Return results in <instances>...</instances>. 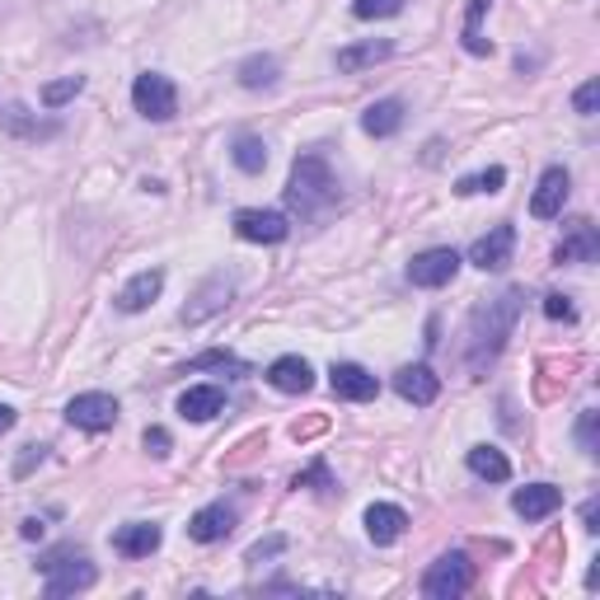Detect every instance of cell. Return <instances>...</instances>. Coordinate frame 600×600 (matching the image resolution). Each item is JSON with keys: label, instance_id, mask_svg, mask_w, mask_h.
<instances>
[{"label": "cell", "instance_id": "obj_11", "mask_svg": "<svg viewBox=\"0 0 600 600\" xmlns=\"http://www.w3.org/2000/svg\"><path fill=\"white\" fill-rule=\"evenodd\" d=\"M328 390L338 399H347V404H371V399L380 394V380L366 371V366H357V361H333Z\"/></svg>", "mask_w": 600, "mask_h": 600}, {"label": "cell", "instance_id": "obj_35", "mask_svg": "<svg viewBox=\"0 0 600 600\" xmlns=\"http://www.w3.org/2000/svg\"><path fill=\"white\" fill-rule=\"evenodd\" d=\"M596 418H600V413L587 408V413H581V423H577V446L587 450V455H596Z\"/></svg>", "mask_w": 600, "mask_h": 600}, {"label": "cell", "instance_id": "obj_19", "mask_svg": "<svg viewBox=\"0 0 600 600\" xmlns=\"http://www.w3.org/2000/svg\"><path fill=\"white\" fill-rule=\"evenodd\" d=\"M408 530V511L394 507V503H371L366 507V535H371V544H394L404 540Z\"/></svg>", "mask_w": 600, "mask_h": 600}, {"label": "cell", "instance_id": "obj_17", "mask_svg": "<svg viewBox=\"0 0 600 600\" xmlns=\"http://www.w3.org/2000/svg\"><path fill=\"white\" fill-rule=\"evenodd\" d=\"M160 291H164V273H160V268H146V273H137V277H131L127 287L118 291V300H113V305H118L123 314H141V310L155 305Z\"/></svg>", "mask_w": 600, "mask_h": 600}, {"label": "cell", "instance_id": "obj_29", "mask_svg": "<svg viewBox=\"0 0 600 600\" xmlns=\"http://www.w3.org/2000/svg\"><path fill=\"white\" fill-rule=\"evenodd\" d=\"M0 123H5L10 131H20V137H53V131H57V127H43V123L24 118L20 104H5V108H0Z\"/></svg>", "mask_w": 600, "mask_h": 600}, {"label": "cell", "instance_id": "obj_16", "mask_svg": "<svg viewBox=\"0 0 600 600\" xmlns=\"http://www.w3.org/2000/svg\"><path fill=\"white\" fill-rule=\"evenodd\" d=\"M160 526H150V521H127L113 530V554H123V558H150L160 549Z\"/></svg>", "mask_w": 600, "mask_h": 600}, {"label": "cell", "instance_id": "obj_33", "mask_svg": "<svg viewBox=\"0 0 600 600\" xmlns=\"http://www.w3.org/2000/svg\"><path fill=\"white\" fill-rule=\"evenodd\" d=\"M211 366H216V371H235V376L249 371V366L240 357H230V353H203L197 361H188V371H211Z\"/></svg>", "mask_w": 600, "mask_h": 600}, {"label": "cell", "instance_id": "obj_2", "mask_svg": "<svg viewBox=\"0 0 600 600\" xmlns=\"http://www.w3.org/2000/svg\"><path fill=\"white\" fill-rule=\"evenodd\" d=\"M338 178H333L324 155H300L291 164V183H287V203L300 211V221H320L338 207Z\"/></svg>", "mask_w": 600, "mask_h": 600}, {"label": "cell", "instance_id": "obj_5", "mask_svg": "<svg viewBox=\"0 0 600 600\" xmlns=\"http://www.w3.org/2000/svg\"><path fill=\"white\" fill-rule=\"evenodd\" d=\"M131 104H137V113L150 123H170L178 113V90L170 76L146 71V76H137V85H131Z\"/></svg>", "mask_w": 600, "mask_h": 600}, {"label": "cell", "instance_id": "obj_26", "mask_svg": "<svg viewBox=\"0 0 600 600\" xmlns=\"http://www.w3.org/2000/svg\"><path fill=\"white\" fill-rule=\"evenodd\" d=\"M230 160H235V170H244V174H263V170H268V146L244 131V137H235V150H230Z\"/></svg>", "mask_w": 600, "mask_h": 600}, {"label": "cell", "instance_id": "obj_28", "mask_svg": "<svg viewBox=\"0 0 600 600\" xmlns=\"http://www.w3.org/2000/svg\"><path fill=\"white\" fill-rule=\"evenodd\" d=\"M503 183H507V170H503V164H493V170L464 174V178L455 183V193H460V197H478V193H503Z\"/></svg>", "mask_w": 600, "mask_h": 600}, {"label": "cell", "instance_id": "obj_3", "mask_svg": "<svg viewBox=\"0 0 600 600\" xmlns=\"http://www.w3.org/2000/svg\"><path fill=\"white\" fill-rule=\"evenodd\" d=\"M38 568L47 573V596L53 600H61V596H76V591H90L94 581H99V573H94V563L80 554L76 544H61L57 554H47Z\"/></svg>", "mask_w": 600, "mask_h": 600}, {"label": "cell", "instance_id": "obj_21", "mask_svg": "<svg viewBox=\"0 0 600 600\" xmlns=\"http://www.w3.org/2000/svg\"><path fill=\"white\" fill-rule=\"evenodd\" d=\"M596 254H600L596 226L591 221H573L568 235H563V244H558V263H596Z\"/></svg>", "mask_w": 600, "mask_h": 600}, {"label": "cell", "instance_id": "obj_22", "mask_svg": "<svg viewBox=\"0 0 600 600\" xmlns=\"http://www.w3.org/2000/svg\"><path fill=\"white\" fill-rule=\"evenodd\" d=\"M361 127H366V137H394L399 127H404V104H399V99H376L371 108L361 113Z\"/></svg>", "mask_w": 600, "mask_h": 600}, {"label": "cell", "instance_id": "obj_7", "mask_svg": "<svg viewBox=\"0 0 600 600\" xmlns=\"http://www.w3.org/2000/svg\"><path fill=\"white\" fill-rule=\"evenodd\" d=\"M230 296H235V277H230V273H211L203 287L193 291L188 305H183V324H207L211 314H221L230 305Z\"/></svg>", "mask_w": 600, "mask_h": 600}, {"label": "cell", "instance_id": "obj_31", "mask_svg": "<svg viewBox=\"0 0 600 600\" xmlns=\"http://www.w3.org/2000/svg\"><path fill=\"white\" fill-rule=\"evenodd\" d=\"M291 488H314V493H333L338 483H333V474H328V464L324 460H314L310 470H300L296 478H291Z\"/></svg>", "mask_w": 600, "mask_h": 600}, {"label": "cell", "instance_id": "obj_18", "mask_svg": "<svg viewBox=\"0 0 600 600\" xmlns=\"http://www.w3.org/2000/svg\"><path fill=\"white\" fill-rule=\"evenodd\" d=\"M268 385L273 390H281V394H310L314 390V366L305 361V357H277L273 366H268Z\"/></svg>", "mask_w": 600, "mask_h": 600}, {"label": "cell", "instance_id": "obj_38", "mask_svg": "<svg viewBox=\"0 0 600 600\" xmlns=\"http://www.w3.org/2000/svg\"><path fill=\"white\" fill-rule=\"evenodd\" d=\"M281 549H287V540L281 535H268V540H258L254 549H249V563H263V558H277Z\"/></svg>", "mask_w": 600, "mask_h": 600}, {"label": "cell", "instance_id": "obj_4", "mask_svg": "<svg viewBox=\"0 0 600 600\" xmlns=\"http://www.w3.org/2000/svg\"><path fill=\"white\" fill-rule=\"evenodd\" d=\"M474 587V563L460 554H441L437 563H431V568L423 573V596L427 600H455V596H464Z\"/></svg>", "mask_w": 600, "mask_h": 600}, {"label": "cell", "instance_id": "obj_41", "mask_svg": "<svg viewBox=\"0 0 600 600\" xmlns=\"http://www.w3.org/2000/svg\"><path fill=\"white\" fill-rule=\"evenodd\" d=\"M14 418H20V413H14L10 404H0V431H10V427H14Z\"/></svg>", "mask_w": 600, "mask_h": 600}, {"label": "cell", "instance_id": "obj_30", "mask_svg": "<svg viewBox=\"0 0 600 600\" xmlns=\"http://www.w3.org/2000/svg\"><path fill=\"white\" fill-rule=\"evenodd\" d=\"M85 90V76H66V80H53V85H43V108H61L66 99H76Z\"/></svg>", "mask_w": 600, "mask_h": 600}, {"label": "cell", "instance_id": "obj_23", "mask_svg": "<svg viewBox=\"0 0 600 600\" xmlns=\"http://www.w3.org/2000/svg\"><path fill=\"white\" fill-rule=\"evenodd\" d=\"M394 53V43L390 38H371V43H353V47H343L338 53V71L343 76H357L366 71V66H376V61H385Z\"/></svg>", "mask_w": 600, "mask_h": 600}, {"label": "cell", "instance_id": "obj_40", "mask_svg": "<svg viewBox=\"0 0 600 600\" xmlns=\"http://www.w3.org/2000/svg\"><path fill=\"white\" fill-rule=\"evenodd\" d=\"M20 535L24 540H43V521H38V516H28V521L20 526Z\"/></svg>", "mask_w": 600, "mask_h": 600}, {"label": "cell", "instance_id": "obj_1", "mask_svg": "<svg viewBox=\"0 0 600 600\" xmlns=\"http://www.w3.org/2000/svg\"><path fill=\"white\" fill-rule=\"evenodd\" d=\"M521 300H526V291L511 287L470 314V328H464V366H470V376H483L497 357H503L511 328L521 320Z\"/></svg>", "mask_w": 600, "mask_h": 600}, {"label": "cell", "instance_id": "obj_24", "mask_svg": "<svg viewBox=\"0 0 600 600\" xmlns=\"http://www.w3.org/2000/svg\"><path fill=\"white\" fill-rule=\"evenodd\" d=\"M464 464H470L474 478H488V483H507L511 478V460L497 446H474L470 455H464Z\"/></svg>", "mask_w": 600, "mask_h": 600}, {"label": "cell", "instance_id": "obj_37", "mask_svg": "<svg viewBox=\"0 0 600 600\" xmlns=\"http://www.w3.org/2000/svg\"><path fill=\"white\" fill-rule=\"evenodd\" d=\"M146 450H150V455H155V460H164V455H170V431H164V427H146Z\"/></svg>", "mask_w": 600, "mask_h": 600}, {"label": "cell", "instance_id": "obj_39", "mask_svg": "<svg viewBox=\"0 0 600 600\" xmlns=\"http://www.w3.org/2000/svg\"><path fill=\"white\" fill-rule=\"evenodd\" d=\"M43 455H47V446H24L20 464H14V478H28V470H33V464H43Z\"/></svg>", "mask_w": 600, "mask_h": 600}, {"label": "cell", "instance_id": "obj_20", "mask_svg": "<svg viewBox=\"0 0 600 600\" xmlns=\"http://www.w3.org/2000/svg\"><path fill=\"white\" fill-rule=\"evenodd\" d=\"M221 408H226V390L221 385H193V390L178 394V413L188 423H211Z\"/></svg>", "mask_w": 600, "mask_h": 600}, {"label": "cell", "instance_id": "obj_32", "mask_svg": "<svg viewBox=\"0 0 600 600\" xmlns=\"http://www.w3.org/2000/svg\"><path fill=\"white\" fill-rule=\"evenodd\" d=\"M353 14L357 20H394L404 14V0H353Z\"/></svg>", "mask_w": 600, "mask_h": 600}, {"label": "cell", "instance_id": "obj_34", "mask_svg": "<svg viewBox=\"0 0 600 600\" xmlns=\"http://www.w3.org/2000/svg\"><path fill=\"white\" fill-rule=\"evenodd\" d=\"M544 314H549V320H563V324H577V305L563 291H549L544 296Z\"/></svg>", "mask_w": 600, "mask_h": 600}, {"label": "cell", "instance_id": "obj_15", "mask_svg": "<svg viewBox=\"0 0 600 600\" xmlns=\"http://www.w3.org/2000/svg\"><path fill=\"white\" fill-rule=\"evenodd\" d=\"M511 507H516V516H526V521H549V516L563 507V488H554V483H530V488H516Z\"/></svg>", "mask_w": 600, "mask_h": 600}, {"label": "cell", "instance_id": "obj_25", "mask_svg": "<svg viewBox=\"0 0 600 600\" xmlns=\"http://www.w3.org/2000/svg\"><path fill=\"white\" fill-rule=\"evenodd\" d=\"M277 80H281L277 57H249V61L240 66V85H244V90H273Z\"/></svg>", "mask_w": 600, "mask_h": 600}, {"label": "cell", "instance_id": "obj_6", "mask_svg": "<svg viewBox=\"0 0 600 600\" xmlns=\"http://www.w3.org/2000/svg\"><path fill=\"white\" fill-rule=\"evenodd\" d=\"M455 273H460L455 249H423V254H413V263H408V281H413V287H427V291L450 287Z\"/></svg>", "mask_w": 600, "mask_h": 600}, {"label": "cell", "instance_id": "obj_8", "mask_svg": "<svg viewBox=\"0 0 600 600\" xmlns=\"http://www.w3.org/2000/svg\"><path fill=\"white\" fill-rule=\"evenodd\" d=\"M235 235L249 244H281L291 235V221L268 207H244V211H235Z\"/></svg>", "mask_w": 600, "mask_h": 600}, {"label": "cell", "instance_id": "obj_13", "mask_svg": "<svg viewBox=\"0 0 600 600\" xmlns=\"http://www.w3.org/2000/svg\"><path fill=\"white\" fill-rule=\"evenodd\" d=\"M394 390H399V399H408L413 408H427L441 399V376L431 371V366H404V371L394 376Z\"/></svg>", "mask_w": 600, "mask_h": 600}, {"label": "cell", "instance_id": "obj_12", "mask_svg": "<svg viewBox=\"0 0 600 600\" xmlns=\"http://www.w3.org/2000/svg\"><path fill=\"white\" fill-rule=\"evenodd\" d=\"M511 249H516V226H493L488 235H483L474 249H470V263L483 273H503L507 263H511Z\"/></svg>", "mask_w": 600, "mask_h": 600}, {"label": "cell", "instance_id": "obj_27", "mask_svg": "<svg viewBox=\"0 0 600 600\" xmlns=\"http://www.w3.org/2000/svg\"><path fill=\"white\" fill-rule=\"evenodd\" d=\"M488 5H493V0H470V14H464V53H470V57H488V53H493V43L478 33Z\"/></svg>", "mask_w": 600, "mask_h": 600}, {"label": "cell", "instance_id": "obj_36", "mask_svg": "<svg viewBox=\"0 0 600 600\" xmlns=\"http://www.w3.org/2000/svg\"><path fill=\"white\" fill-rule=\"evenodd\" d=\"M596 104H600V85H596V80H587V85H581V90L573 94V108L581 113V118H591Z\"/></svg>", "mask_w": 600, "mask_h": 600}, {"label": "cell", "instance_id": "obj_10", "mask_svg": "<svg viewBox=\"0 0 600 600\" xmlns=\"http://www.w3.org/2000/svg\"><path fill=\"white\" fill-rule=\"evenodd\" d=\"M568 193H573L568 170H563V164H549L540 174L535 197H530V216H535V221H554V216H563V207H568Z\"/></svg>", "mask_w": 600, "mask_h": 600}, {"label": "cell", "instance_id": "obj_9", "mask_svg": "<svg viewBox=\"0 0 600 600\" xmlns=\"http://www.w3.org/2000/svg\"><path fill=\"white\" fill-rule=\"evenodd\" d=\"M66 423L80 427V431H108L118 423V399L113 394H76L71 404H66Z\"/></svg>", "mask_w": 600, "mask_h": 600}, {"label": "cell", "instance_id": "obj_14", "mask_svg": "<svg viewBox=\"0 0 600 600\" xmlns=\"http://www.w3.org/2000/svg\"><path fill=\"white\" fill-rule=\"evenodd\" d=\"M235 507H226V503H211L203 511H193V521H188V540L197 544H216V540H226L230 530H235Z\"/></svg>", "mask_w": 600, "mask_h": 600}]
</instances>
